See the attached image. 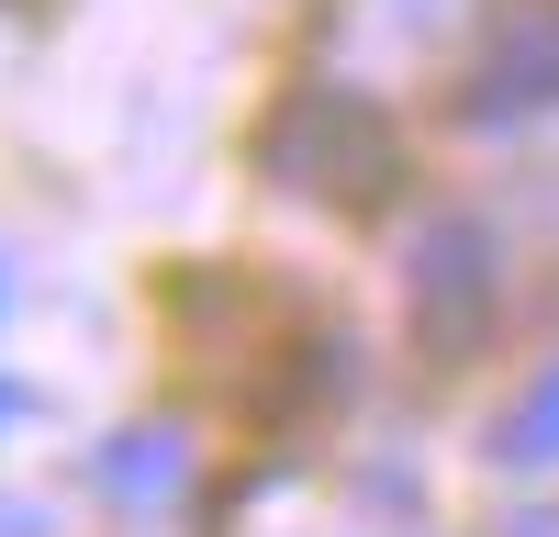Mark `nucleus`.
Listing matches in <instances>:
<instances>
[{"mask_svg":"<svg viewBox=\"0 0 559 537\" xmlns=\"http://www.w3.org/2000/svg\"><path fill=\"white\" fill-rule=\"evenodd\" d=\"M258 168L280 191H324V202H358L369 179H392V123L358 102V90H292L280 123L258 134Z\"/></svg>","mask_w":559,"mask_h":537,"instance_id":"obj_1","label":"nucleus"},{"mask_svg":"<svg viewBox=\"0 0 559 537\" xmlns=\"http://www.w3.org/2000/svg\"><path fill=\"white\" fill-rule=\"evenodd\" d=\"M537 112H559V0H515L459 79V123H481V134H515Z\"/></svg>","mask_w":559,"mask_h":537,"instance_id":"obj_2","label":"nucleus"},{"mask_svg":"<svg viewBox=\"0 0 559 537\" xmlns=\"http://www.w3.org/2000/svg\"><path fill=\"white\" fill-rule=\"evenodd\" d=\"M492 224H471V213H437L426 236H414V258H403V291H414V336H426L437 358H459L481 325H492Z\"/></svg>","mask_w":559,"mask_h":537,"instance_id":"obj_3","label":"nucleus"},{"mask_svg":"<svg viewBox=\"0 0 559 537\" xmlns=\"http://www.w3.org/2000/svg\"><path fill=\"white\" fill-rule=\"evenodd\" d=\"M90 481H102V504H123V515H168L179 492H191V437H179L168 415L112 426L102 448H90Z\"/></svg>","mask_w":559,"mask_h":537,"instance_id":"obj_4","label":"nucleus"},{"mask_svg":"<svg viewBox=\"0 0 559 537\" xmlns=\"http://www.w3.org/2000/svg\"><path fill=\"white\" fill-rule=\"evenodd\" d=\"M492 470H559V358L503 403V426H492Z\"/></svg>","mask_w":559,"mask_h":537,"instance_id":"obj_5","label":"nucleus"},{"mask_svg":"<svg viewBox=\"0 0 559 537\" xmlns=\"http://www.w3.org/2000/svg\"><path fill=\"white\" fill-rule=\"evenodd\" d=\"M0 537H57V515H45L34 492H0Z\"/></svg>","mask_w":559,"mask_h":537,"instance_id":"obj_6","label":"nucleus"},{"mask_svg":"<svg viewBox=\"0 0 559 537\" xmlns=\"http://www.w3.org/2000/svg\"><path fill=\"white\" fill-rule=\"evenodd\" d=\"M23 415H34V392H23V381H0V426H23Z\"/></svg>","mask_w":559,"mask_h":537,"instance_id":"obj_7","label":"nucleus"},{"mask_svg":"<svg viewBox=\"0 0 559 537\" xmlns=\"http://www.w3.org/2000/svg\"><path fill=\"white\" fill-rule=\"evenodd\" d=\"M503 537H559V515L537 504V515H515V526H503Z\"/></svg>","mask_w":559,"mask_h":537,"instance_id":"obj_8","label":"nucleus"},{"mask_svg":"<svg viewBox=\"0 0 559 537\" xmlns=\"http://www.w3.org/2000/svg\"><path fill=\"white\" fill-rule=\"evenodd\" d=\"M0 313H12V268H0Z\"/></svg>","mask_w":559,"mask_h":537,"instance_id":"obj_9","label":"nucleus"}]
</instances>
